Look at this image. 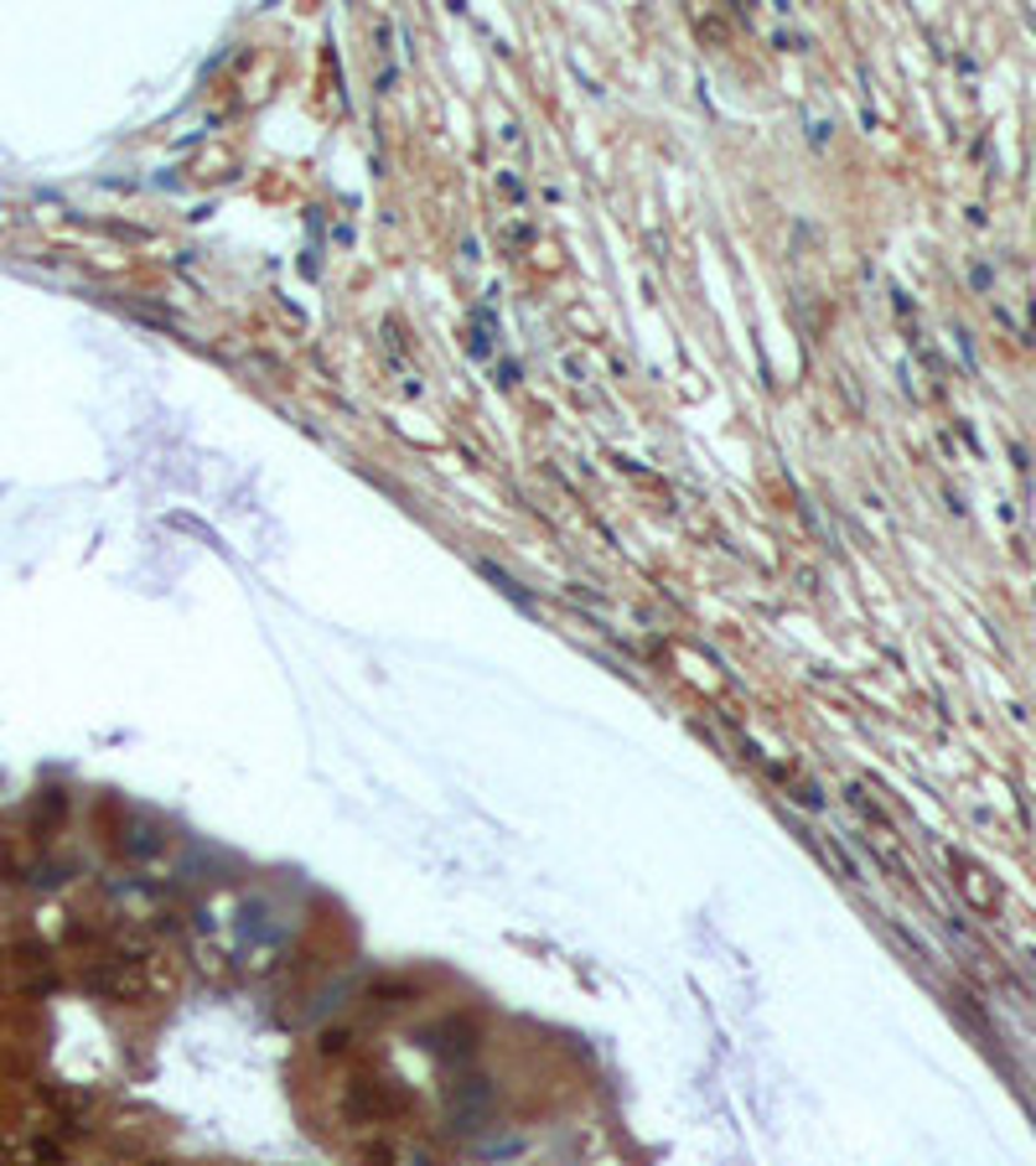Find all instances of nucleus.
<instances>
[{
	"label": "nucleus",
	"mask_w": 1036,
	"mask_h": 1166,
	"mask_svg": "<svg viewBox=\"0 0 1036 1166\" xmlns=\"http://www.w3.org/2000/svg\"><path fill=\"white\" fill-rule=\"evenodd\" d=\"M83 980H89V990L104 995V1001L136 1006V1001H145V990H151V969L140 965V959H104V965H94Z\"/></svg>",
	"instance_id": "f257e3e1"
},
{
	"label": "nucleus",
	"mask_w": 1036,
	"mask_h": 1166,
	"mask_svg": "<svg viewBox=\"0 0 1036 1166\" xmlns=\"http://www.w3.org/2000/svg\"><path fill=\"white\" fill-rule=\"evenodd\" d=\"M399 1105H405V1094H394L384 1078H352V1084L342 1088V1099H337V1109H342L348 1126H379V1120H389Z\"/></svg>",
	"instance_id": "f03ea898"
},
{
	"label": "nucleus",
	"mask_w": 1036,
	"mask_h": 1166,
	"mask_svg": "<svg viewBox=\"0 0 1036 1166\" xmlns=\"http://www.w3.org/2000/svg\"><path fill=\"white\" fill-rule=\"evenodd\" d=\"M948 866H954V882H958V891H964V902H969L975 912H985V918H996V912H1000V882H996V876L979 866V861L958 855V850H948Z\"/></svg>",
	"instance_id": "7ed1b4c3"
},
{
	"label": "nucleus",
	"mask_w": 1036,
	"mask_h": 1166,
	"mask_svg": "<svg viewBox=\"0 0 1036 1166\" xmlns=\"http://www.w3.org/2000/svg\"><path fill=\"white\" fill-rule=\"evenodd\" d=\"M420 1042L431 1052H441V1063H467L472 1052H477V1042H482V1031H477L472 1016H446V1022H435Z\"/></svg>",
	"instance_id": "20e7f679"
},
{
	"label": "nucleus",
	"mask_w": 1036,
	"mask_h": 1166,
	"mask_svg": "<svg viewBox=\"0 0 1036 1166\" xmlns=\"http://www.w3.org/2000/svg\"><path fill=\"white\" fill-rule=\"evenodd\" d=\"M488 1105H492V1078H456V1084L446 1088V1115L456 1130L482 1126Z\"/></svg>",
	"instance_id": "39448f33"
},
{
	"label": "nucleus",
	"mask_w": 1036,
	"mask_h": 1166,
	"mask_svg": "<svg viewBox=\"0 0 1036 1166\" xmlns=\"http://www.w3.org/2000/svg\"><path fill=\"white\" fill-rule=\"evenodd\" d=\"M845 804H850V809L861 814L865 825H871V830H892V819H886V809H881L876 798H871V793L861 789V783H850V789H845Z\"/></svg>",
	"instance_id": "423d86ee"
},
{
	"label": "nucleus",
	"mask_w": 1036,
	"mask_h": 1166,
	"mask_svg": "<svg viewBox=\"0 0 1036 1166\" xmlns=\"http://www.w3.org/2000/svg\"><path fill=\"white\" fill-rule=\"evenodd\" d=\"M415 995H420V986H415V980H379V986H369V1001H373V1006H410Z\"/></svg>",
	"instance_id": "0eeeda50"
},
{
	"label": "nucleus",
	"mask_w": 1036,
	"mask_h": 1166,
	"mask_svg": "<svg viewBox=\"0 0 1036 1166\" xmlns=\"http://www.w3.org/2000/svg\"><path fill=\"white\" fill-rule=\"evenodd\" d=\"M358 1166H399V1146L394 1141H363L358 1146Z\"/></svg>",
	"instance_id": "6e6552de"
},
{
	"label": "nucleus",
	"mask_w": 1036,
	"mask_h": 1166,
	"mask_svg": "<svg viewBox=\"0 0 1036 1166\" xmlns=\"http://www.w3.org/2000/svg\"><path fill=\"white\" fill-rule=\"evenodd\" d=\"M348 1042H352V1031H348V1027H327L322 1037H316V1052H322V1058H337V1052L348 1048Z\"/></svg>",
	"instance_id": "1a4fd4ad"
},
{
	"label": "nucleus",
	"mask_w": 1036,
	"mask_h": 1166,
	"mask_svg": "<svg viewBox=\"0 0 1036 1166\" xmlns=\"http://www.w3.org/2000/svg\"><path fill=\"white\" fill-rule=\"evenodd\" d=\"M145 1166H176V1162H145Z\"/></svg>",
	"instance_id": "9d476101"
},
{
	"label": "nucleus",
	"mask_w": 1036,
	"mask_h": 1166,
	"mask_svg": "<svg viewBox=\"0 0 1036 1166\" xmlns=\"http://www.w3.org/2000/svg\"><path fill=\"white\" fill-rule=\"evenodd\" d=\"M0 1166H11V1162H5V1156H0Z\"/></svg>",
	"instance_id": "9b49d317"
}]
</instances>
